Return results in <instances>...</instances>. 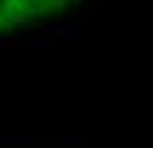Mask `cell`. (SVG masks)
I'll return each mask as SVG.
<instances>
[{
    "instance_id": "6da1fadb",
    "label": "cell",
    "mask_w": 153,
    "mask_h": 148,
    "mask_svg": "<svg viewBox=\"0 0 153 148\" xmlns=\"http://www.w3.org/2000/svg\"><path fill=\"white\" fill-rule=\"evenodd\" d=\"M60 37L68 40V43H74V46H85L88 43V23L85 20H76L74 26H62L60 29Z\"/></svg>"
},
{
    "instance_id": "7a4b0ae2",
    "label": "cell",
    "mask_w": 153,
    "mask_h": 148,
    "mask_svg": "<svg viewBox=\"0 0 153 148\" xmlns=\"http://www.w3.org/2000/svg\"><path fill=\"white\" fill-rule=\"evenodd\" d=\"M31 143V137H20V134H0V145H23Z\"/></svg>"
},
{
    "instance_id": "3957f363",
    "label": "cell",
    "mask_w": 153,
    "mask_h": 148,
    "mask_svg": "<svg viewBox=\"0 0 153 148\" xmlns=\"http://www.w3.org/2000/svg\"><path fill=\"white\" fill-rule=\"evenodd\" d=\"M57 143H65V145H85L88 137H85V134H62V137H57Z\"/></svg>"
},
{
    "instance_id": "277c9868",
    "label": "cell",
    "mask_w": 153,
    "mask_h": 148,
    "mask_svg": "<svg viewBox=\"0 0 153 148\" xmlns=\"http://www.w3.org/2000/svg\"><path fill=\"white\" fill-rule=\"evenodd\" d=\"M40 43H43V37H40V34H34V37H28V46H31V49H37Z\"/></svg>"
},
{
    "instance_id": "5b68a950",
    "label": "cell",
    "mask_w": 153,
    "mask_h": 148,
    "mask_svg": "<svg viewBox=\"0 0 153 148\" xmlns=\"http://www.w3.org/2000/svg\"><path fill=\"white\" fill-rule=\"evenodd\" d=\"M3 46H9V40H3V37H0V49H3Z\"/></svg>"
}]
</instances>
